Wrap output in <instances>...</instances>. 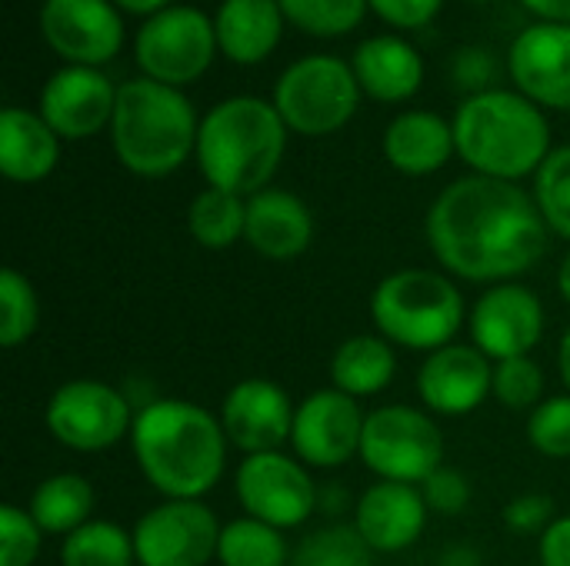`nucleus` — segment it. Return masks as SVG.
Masks as SVG:
<instances>
[{"mask_svg": "<svg viewBox=\"0 0 570 566\" xmlns=\"http://www.w3.org/2000/svg\"><path fill=\"white\" fill-rule=\"evenodd\" d=\"M428 510L431 507L417 487L381 480L371 490H364L357 514H354V527L367 540L371 550L397 554L417 544L428 524Z\"/></svg>", "mask_w": 570, "mask_h": 566, "instance_id": "aec40b11", "label": "nucleus"}, {"mask_svg": "<svg viewBox=\"0 0 570 566\" xmlns=\"http://www.w3.org/2000/svg\"><path fill=\"white\" fill-rule=\"evenodd\" d=\"M234 490L247 517L264 520L277 530L301 527L317 507L314 480L297 460L284 457L281 450L250 454L237 470Z\"/></svg>", "mask_w": 570, "mask_h": 566, "instance_id": "f8f14e48", "label": "nucleus"}, {"mask_svg": "<svg viewBox=\"0 0 570 566\" xmlns=\"http://www.w3.org/2000/svg\"><path fill=\"white\" fill-rule=\"evenodd\" d=\"M130 437L140 474L167 500H200L224 474L227 434L197 404L154 400L134 417Z\"/></svg>", "mask_w": 570, "mask_h": 566, "instance_id": "f03ea898", "label": "nucleus"}, {"mask_svg": "<svg viewBox=\"0 0 570 566\" xmlns=\"http://www.w3.org/2000/svg\"><path fill=\"white\" fill-rule=\"evenodd\" d=\"M528 440L551 460L570 457V397H551L534 407L528 420Z\"/></svg>", "mask_w": 570, "mask_h": 566, "instance_id": "c9c22d12", "label": "nucleus"}, {"mask_svg": "<svg viewBox=\"0 0 570 566\" xmlns=\"http://www.w3.org/2000/svg\"><path fill=\"white\" fill-rule=\"evenodd\" d=\"M371 317L384 340L407 350H441L464 324V300L454 280L407 267L384 277L371 297Z\"/></svg>", "mask_w": 570, "mask_h": 566, "instance_id": "423d86ee", "label": "nucleus"}, {"mask_svg": "<svg viewBox=\"0 0 570 566\" xmlns=\"http://www.w3.org/2000/svg\"><path fill=\"white\" fill-rule=\"evenodd\" d=\"M287 150V123L261 97H227L197 130V163L207 187L254 197L267 190Z\"/></svg>", "mask_w": 570, "mask_h": 566, "instance_id": "7ed1b4c3", "label": "nucleus"}, {"mask_svg": "<svg viewBox=\"0 0 570 566\" xmlns=\"http://www.w3.org/2000/svg\"><path fill=\"white\" fill-rule=\"evenodd\" d=\"M551 520V500L541 497V494H531V497H518L508 510H504V524L518 534H534L541 530L544 524ZM548 530V527H544Z\"/></svg>", "mask_w": 570, "mask_h": 566, "instance_id": "ea45409f", "label": "nucleus"}, {"mask_svg": "<svg viewBox=\"0 0 570 566\" xmlns=\"http://www.w3.org/2000/svg\"><path fill=\"white\" fill-rule=\"evenodd\" d=\"M458 157L481 177H531L551 153V127L534 100L518 90L471 93L454 113Z\"/></svg>", "mask_w": 570, "mask_h": 566, "instance_id": "20e7f679", "label": "nucleus"}, {"mask_svg": "<svg viewBox=\"0 0 570 566\" xmlns=\"http://www.w3.org/2000/svg\"><path fill=\"white\" fill-rule=\"evenodd\" d=\"M117 87L100 67H60L40 90V117L60 140H83L110 127Z\"/></svg>", "mask_w": 570, "mask_h": 566, "instance_id": "2eb2a0df", "label": "nucleus"}, {"mask_svg": "<svg viewBox=\"0 0 570 566\" xmlns=\"http://www.w3.org/2000/svg\"><path fill=\"white\" fill-rule=\"evenodd\" d=\"M60 160V137L50 123L23 107L0 113V170L13 183H37L53 173Z\"/></svg>", "mask_w": 570, "mask_h": 566, "instance_id": "393cba45", "label": "nucleus"}, {"mask_svg": "<svg viewBox=\"0 0 570 566\" xmlns=\"http://www.w3.org/2000/svg\"><path fill=\"white\" fill-rule=\"evenodd\" d=\"M541 564L570 566V517L548 524V530L541 534Z\"/></svg>", "mask_w": 570, "mask_h": 566, "instance_id": "79ce46f5", "label": "nucleus"}, {"mask_svg": "<svg viewBox=\"0 0 570 566\" xmlns=\"http://www.w3.org/2000/svg\"><path fill=\"white\" fill-rule=\"evenodd\" d=\"M294 407L291 397L264 380L250 377L230 387L220 407V427L234 447H240L247 457L250 454H274L284 440H291L294 430Z\"/></svg>", "mask_w": 570, "mask_h": 566, "instance_id": "a211bd4d", "label": "nucleus"}, {"mask_svg": "<svg viewBox=\"0 0 570 566\" xmlns=\"http://www.w3.org/2000/svg\"><path fill=\"white\" fill-rule=\"evenodd\" d=\"M421 494H424L428 507L434 514H444V517H458L471 504V484H468V477L458 474V470H448V467L434 470L424 480V490Z\"/></svg>", "mask_w": 570, "mask_h": 566, "instance_id": "4c0bfd02", "label": "nucleus"}, {"mask_svg": "<svg viewBox=\"0 0 570 566\" xmlns=\"http://www.w3.org/2000/svg\"><path fill=\"white\" fill-rule=\"evenodd\" d=\"M364 420L367 417L361 414L354 397L341 394L337 387L317 390L294 414V430H291L294 454L321 470L341 467L354 454H361Z\"/></svg>", "mask_w": 570, "mask_h": 566, "instance_id": "4468645a", "label": "nucleus"}, {"mask_svg": "<svg viewBox=\"0 0 570 566\" xmlns=\"http://www.w3.org/2000/svg\"><path fill=\"white\" fill-rule=\"evenodd\" d=\"M458 153L454 123L434 110H407L384 130V157L407 177L438 173Z\"/></svg>", "mask_w": 570, "mask_h": 566, "instance_id": "5701e85b", "label": "nucleus"}, {"mask_svg": "<svg viewBox=\"0 0 570 566\" xmlns=\"http://www.w3.org/2000/svg\"><path fill=\"white\" fill-rule=\"evenodd\" d=\"M200 120L190 100L167 83L134 77L117 87L110 140L117 160L137 177H167L197 150Z\"/></svg>", "mask_w": 570, "mask_h": 566, "instance_id": "39448f33", "label": "nucleus"}, {"mask_svg": "<svg viewBox=\"0 0 570 566\" xmlns=\"http://www.w3.org/2000/svg\"><path fill=\"white\" fill-rule=\"evenodd\" d=\"M114 3L127 13H137V17H154V13L170 7V0H114Z\"/></svg>", "mask_w": 570, "mask_h": 566, "instance_id": "c03bdc74", "label": "nucleus"}, {"mask_svg": "<svg viewBox=\"0 0 570 566\" xmlns=\"http://www.w3.org/2000/svg\"><path fill=\"white\" fill-rule=\"evenodd\" d=\"M544 334V307L521 284H494L471 310L474 347L491 360L528 357Z\"/></svg>", "mask_w": 570, "mask_h": 566, "instance_id": "dca6fc26", "label": "nucleus"}, {"mask_svg": "<svg viewBox=\"0 0 570 566\" xmlns=\"http://www.w3.org/2000/svg\"><path fill=\"white\" fill-rule=\"evenodd\" d=\"M47 430L70 450L97 454L130 434V404L100 380H70L47 400Z\"/></svg>", "mask_w": 570, "mask_h": 566, "instance_id": "9d476101", "label": "nucleus"}, {"mask_svg": "<svg viewBox=\"0 0 570 566\" xmlns=\"http://www.w3.org/2000/svg\"><path fill=\"white\" fill-rule=\"evenodd\" d=\"M397 370V357L391 340L384 337H351L337 347L331 360V380L347 397H374L381 394Z\"/></svg>", "mask_w": 570, "mask_h": 566, "instance_id": "a878e982", "label": "nucleus"}, {"mask_svg": "<svg viewBox=\"0 0 570 566\" xmlns=\"http://www.w3.org/2000/svg\"><path fill=\"white\" fill-rule=\"evenodd\" d=\"M134 534L117 524L90 520L70 537H63L60 564L63 566H134Z\"/></svg>", "mask_w": 570, "mask_h": 566, "instance_id": "c756f323", "label": "nucleus"}, {"mask_svg": "<svg viewBox=\"0 0 570 566\" xmlns=\"http://www.w3.org/2000/svg\"><path fill=\"white\" fill-rule=\"evenodd\" d=\"M494 387V367L491 357H484L478 347L468 344H448L417 370V394L428 404V410L444 417H464L484 404V397Z\"/></svg>", "mask_w": 570, "mask_h": 566, "instance_id": "6ab92c4d", "label": "nucleus"}, {"mask_svg": "<svg viewBox=\"0 0 570 566\" xmlns=\"http://www.w3.org/2000/svg\"><path fill=\"white\" fill-rule=\"evenodd\" d=\"M534 203L548 230L570 240V143L551 150L534 173Z\"/></svg>", "mask_w": 570, "mask_h": 566, "instance_id": "2f4dec72", "label": "nucleus"}, {"mask_svg": "<svg viewBox=\"0 0 570 566\" xmlns=\"http://www.w3.org/2000/svg\"><path fill=\"white\" fill-rule=\"evenodd\" d=\"M494 77V60L488 50H461L454 57V80L471 93H484Z\"/></svg>", "mask_w": 570, "mask_h": 566, "instance_id": "a19ab883", "label": "nucleus"}, {"mask_svg": "<svg viewBox=\"0 0 570 566\" xmlns=\"http://www.w3.org/2000/svg\"><path fill=\"white\" fill-rule=\"evenodd\" d=\"M40 320V304L27 277L13 267L0 270V344L20 347Z\"/></svg>", "mask_w": 570, "mask_h": 566, "instance_id": "72a5a7b5", "label": "nucleus"}, {"mask_svg": "<svg viewBox=\"0 0 570 566\" xmlns=\"http://www.w3.org/2000/svg\"><path fill=\"white\" fill-rule=\"evenodd\" d=\"M40 33L73 67H104L124 47V17L114 0H43Z\"/></svg>", "mask_w": 570, "mask_h": 566, "instance_id": "ddd939ff", "label": "nucleus"}, {"mask_svg": "<svg viewBox=\"0 0 570 566\" xmlns=\"http://www.w3.org/2000/svg\"><path fill=\"white\" fill-rule=\"evenodd\" d=\"M518 93L538 107L570 110V23L538 20L524 27L508 53Z\"/></svg>", "mask_w": 570, "mask_h": 566, "instance_id": "f3484780", "label": "nucleus"}, {"mask_svg": "<svg viewBox=\"0 0 570 566\" xmlns=\"http://www.w3.org/2000/svg\"><path fill=\"white\" fill-rule=\"evenodd\" d=\"M371 554L357 527H324L301 540L294 566H374Z\"/></svg>", "mask_w": 570, "mask_h": 566, "instance_id": "473e14b6", "label": "nucleus"}, {"mask_svg": "<svg viewBox=\"0 0 570 566\" xmlns=\"http://www.w3.org/2000/svg\"><path fill=\"white\" fill-rule=\"evenodd\" d=\"M354 67L334 53H311L294 60L274 87V107L287 130L301 137H327L351 123L361 103Z\"/></svg>", "mask_w": 570, "mask_h": 566, "instance_id": "0eeeda50", "label": "nucleus"}, {"mask_svg": "<svg viewBox=\"0 0 570 566\" xmlns=\"http://www.w3.org/2000/svg\"><path fill=\"white\" fill-rule=\"evenodd\" d=\"M217 50L214 17L197 7H167L147 17L134 40V57L144 77L177 90L200 80Z\"/></svg>", "mask_w": 570, "mask_h": 566, "instance_id": "6e6552de", "label": "nucleus"}, {"mask_svg": "<svg viewBox=\"0 0 570 566\" xmlns=\"http://www.w3.org/2000/svg\"><path fill=\"white\" fill-rule=\"evenodd\" d=\"M521 3L548 23H570V0H521Z\"/></svg>", "mask_w": 570, "mask_h": 566, "instance_id": "37998d69", "label": "nucleus"}, {"mask_svg": "<svg viewBox=\"0 0 570 566\" xmlns=\"http://www.w3.org/2000/svg\"><path fill=\"white\" fill-rule=\"evenodd\" d=\"M558 287H561V297L570 304V250L561 260V270H558Z\"/></svg>", "mask_w": 570, "mask_h": 566, "instance_id": "49530a36", "label": "nucleus"}, {"mask_svg": "<svg viewBox=\"0 0 570 566\" xmlns=\"http://www.w3.org/2000/svg\"><path fill=\"white\" fill-rule=\"evenodd\" d=\"M187 227L194 240L207 250H227L244 237L247 227V200L217 187H207L194 197L187 210Z\"/></svg>", "mask_w": 570, "mask_h": 566, "instance_id": "cd10ccee", "label": "nucleus"}, {"mask_svg": "<svg viewBox=\"0 0 570 566\" xmlns=\"http://www.w3.org/2000/svg\"><path fill=\"white\" fill-rule=\"evenodd\" d=\"M361 460L381 480L424 484L444 460V437L438 424L414 407H377L364 420Z\"/></svg>", "mask_w": 570, "mask_h": 566, "instance_id": "1a4fd4ad", "label": "nucleus"}, {"mask_svg": "<svg viewBox=\"0 0 570 566\" xmlns=\"http://www.w3.org/2000/svg\"><path fill=\"white\" fill-rule=\"evenodd\" d=\"M94 510V490L83 477L77 474H57L47 477L33 497H30V517L37 520V527L43 534H63L70 537L73 530H80L83 524H90Z\"/></svg>", "mask_w": 570, "mask_h": 566, "instance_id": "bb28decb", "label": "nucleus"}, {"mask_svg": "<svg viewBox=\"0 0 570 566\" xmlns=\"http://www.w3.org/2000/svg\"><path fill=\"white\" fill-rule=\"evenodd\" d=\"M220 524L200 500H167L134 527L140 566H207L220 547Z\"/></svg>", "mask_w": 570, "mask_h": 566, "instance_id": "9b49d317", "label": "nucleus"}, {"mask_svg": "<svg viewBox=\"0 0 570 566\" xmlns=\"http://www.w3.org/2000/svg\"><path fill=\"white\" fill-rule=\"evenodd\" d=\"M351 67L361 90L381 103H404L424 83V60L417 47L391 33L367 37L364 43H357Z\"/></svg>", "mask_w": 570, "mask_h": 566, "instance_id": "4be33fe9", "label": "nucleus"}, {"mask_svg": "<svg viewBox=\"0 0 570 566\" xmlns=\"http://www.w3.org/2000/svg\"><path fill=\"white\" fill-rule=\"evenodd\" d=\"M367 7L397 30H421L441 13L444 0H367Z\"/></svg>", "mask_w": 570, "mask_h": 566, "instance_id": "58836bf2", "label": "nucleus"}, {"mask_svg": "<svg viewBox=\"0 0 570 566\" xmlns=\"http://www.w3.org/2000/svg\"><path fill=\"white\" fill-rule=\"evenodd\" d=\"M428 240L444 270L471 284H511L548 254V224L528 190L494 177H461L428 214Z\"/></svg>", "mask_w": 570, "mask_h": 566, "instance_id": "f257e3e1", "label": "nucleus"}, {"mask_svg": "<svg viewBox=\"0 0 570 566\" xmlns=\"http://www.w3.org/2000/svg\"><path fill=\"white\" fill-rule=\"evenodd\" d=\"M478 3H481V0H478Z\"/></svg>", "mask_w": 570, "mask_h": 566, "instance_id": "de8ad7c7", "label": "nucleus"}, {"mask_svg": "<svg viewBox=\"0 0 570 566\" xmlns=\"http://www.w3.org/2000/svg\"><path fill=\"white\" fill-rule=\"evenodd\" d=\"M314 237V217L301 197L291 190L267 187L254 197H247V227L244 240L271 260H291L301 257L311 247Z\"/></svg>", "mask_w": 570, "mask_h": 566, "instance_id": "412c9836", "label": "nucleus"}, {"mask_svg": "<svg viewBox=\"0 0 570 566\" xmlns=\"http://www.w3.org/2000/svg\"><path fill=\"white\" fill-rule=\"evenodd\" d=\"M284 20L277 0H224L214 13L217 47L234 63H261L277 50Z\"/></svg>", "mask_w": 570, "mask_h": 566, "instance_id": "b1692460", "label": "nucleus"}, {"mask_svg": "<svg viewBox=\"0 0 570 566\" xmlns=\"http://www.w3.org/2000/svg\"><path fill=\"white\" fill-rule=\"evenodd\" d=\"M217 560L220 566H287L291 550L277 527L244 517L220 530Z\"/></svg>", "mask_w": 570, "mask_h": 566, "instance_id": "c85d7f7f", "label": "nucleus"}, {"mask_svg": "<svg viewBox=\"0 0 570 566\" xmlns=\"http://www.w3.org/2000/svg\"><path fill=\"white\" fill-rule=\"evenodd\" d=\"M491 394L511 407V410H528L534 404H541L544 394V374L531 357H514V360H501L494 367V387Z\"/></svg>", "mask_w": 570, "mask_h": 566, "instance_id": "f704fd0d", "label": "nucleus"}, {"mask_svg": "<svg viewBox=\"0 0 570 566\" xmlns=\"http://www.w3.org/2000/svg\"><path fill=\"white\" fill-rule=\"evenodd\" d=\"M558 367H561V377H564V384H568V390H570V327H568V334H564V340H561Z\"/></svg>", "mask_w": 570, "mask_h": 566, "instance_id": "a18cd8bd", "label": "nucleus"}, {"mask_svg": "<svg viewBox=\"0 0 570 566\" xmlns=\"http://www.w3.org/2000/svg\"><path fill=\"white\" fill-rule=\"evenodd\" d=\"M277 3L294 27L314 37H344L371 10L367 0H277Z\"/></svg>", "mask_w": 570, "mask_h": 566, "instance_id": "7c9ffc66", "label": "nucleus"}, {"mask_svg": "<svg viewBox=\"0 0 570 566\" xmlns=\"http://www.w3.org/2000/svg\"><path fill=\"white\" fill-rule=\"evenodd\" d=\"M43 530L30 517V510H20L13 504L0 507V566H33L40 554Z\"/></svg>", "mask_w": 570, "mask_h": 566, "instance_id": "e433bc0d", "label": "nucleus"}]
</instances>
